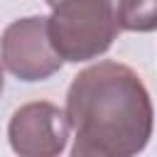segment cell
Wrapping results in <instances>:
<instances>
[{
	"label": "cell",
	"instance_id": "2",
	"mask_svg": "<svg viewBox=\"0 0 157 157\" xmlns=\"http://www.w3.org/2000/svg\"><path fill=\"white\" fill-rule=\"evenodd\" d=\"M54 52L71 64L98 59L110 49L120 27L113 0H66L47 17Z\"/></svg>",
	"mask_w": 157,
	"mask_h": 157
},
{
	"label": "cell",
	"instance_id": "1",
	"mask_svg": "<svg viewBox=\"0 0 157 157\" xmlns=\"http://www.w3.org/2000/svg\"><path fill=\"white\" fill-rule=\"evenodd\" d=\"M74 157H132L152 137L150 91L135 69L98 61L78 71L66 91Z\"/></svg>",
	"mask_w": 157,
	"mask_h": 157
},
{
	"label": "cell",
	"instance_id": "5",
	"mask_svg": "<svg viewBox=\"0 0 157 157\" xmlns=\"http://www.w3.org/2000/svg\"><path fill=\"white\" fill-rule=\"evenodd\" d=\"M115 20L125 32H155L157 0H118Z\"/></svg>",
	"mask_w": 157,
	"mask_h": 157
},
{
	"label": "cell",
	"instance_id": "4",
	"mask_svg": "<svg viewBox=\"0 0 157 157\" xmlns=\"http://www.w3.org/2000/svg\"><path fill=\"white\" fill-rule=\"evenodd\" d=\"M66 113L49 101H32L20 105L7 123V140L20 157H56L69 140Z\"/></svg>",
	"mask_w": 157,
	"mask_h": 157
},
{
	"label": "cell",
	"instance_id": "3",
	"mask_svg": "<svg viewBox=\"0 0 157 157\" xmlns=\"http://www.w3.org/2000/svg\"><path fill=\"white\" fill-rule=\"evenodd\" d=\"M0 56L2 66L27 83L47 81L64 66V59L49 42L44 15H29L10 22L0 39Z\"/></svg>",
	"mask_w": 157,
	"mask_h": 157
},
{
	"label": "cell",
	"instance_id": "6",
	"mask_svg": "<svg viewBox=\"0 0 157 157\" xmlns=\"http://www.w3.org/2000/svg\"><path fill=\"white\" fill-rule=\"evenodd\" d=\"M2 88H5V74H2V61H0V93H2Z\"/></svg>",
	"mask_w": 157,
	"mask_h": 157
},
{
	"label": "cell",
	"instance_id": "7",
	"mask_svg": "<svg viewBox=\"0 0 157 157\" xmlns=\"http://www.w3.org/2000/svg\"><path fill=\"white\" fill-rule=\"evenodd\" d=\"M44 2H47V5H49V7H56V5H59V2H66V0H44Z\"/></svg>",
	"mask_w": 157,
	"mask_h": 157
}]
</instances>
